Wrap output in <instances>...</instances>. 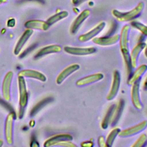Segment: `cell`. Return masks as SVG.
<instances>
[{
    "mask_svg": "<svg viewBox=\"0 0 147 147\" xmlns=\"http://www.w3.org/2000/svg\"><path fill=\"white\" fill-rule=\"evenodd\" d=\"M130 26L128 25H125L122 27L119 34L118 41L119 42L121 52L125 62L129 74L131 72V67L130 65V52L129 47V36L130 33Z\"/></svg>",
    "mask_w": 147,
    "mask_h": 147,
    "instance_id": "6da1fadb",
    "label": "cell"
},
{
    "mask_svg": "<svg viewBox=\"0 0 147 147\" xmlns=\"http://www.w3.org/2000/svg\"><path fill=\"white\" fill-rule=\"evenodd\" d=\"M144 8V3L142 2H139L136 7L127 12H121L117 10L112 11L113 16L119 22H127L134 20L138 17Z\"/></svg>",
    "mask_w": 147,
    "mask_h": 147,
    "instance_id": "7a4b0ae2",
    "label": "cell"
},
{
    "mask_svg": "<svg viewBox=\"0 0 147 147\" xmlns=\"http://www.w3.org/2000/svg\"><path fill=\"white\" fill-rule=\"evenodd\" d=\"M146 127L147 120H144L133 126L130 127L123 130H121L118 134V136L120 137H131L141 133V131L144 130Z\"/></svg>",
    "mask_w": 147,
    "mask_h": 147,
    "instance_id": "3957f363",
    "label": "cell"
},
{
    "mask_svg": "<svg viewBox=\"0 0 147 147\" xmlns=\"http://www.w3.org/2000/svg\"><path fill=\"white\" fill-rule=\"evenodd\" d=\"M106 23L104 21L99 22L94 28L88 32L81 34L78 37V40L81 42H87L97 36L105 27Z\"/></svg>",
    "mask_w": 147,
    "mask_h": 147,
    "instance_id": "277c9868",
    "label": "cell"
},
{
    "mask_svg": "<svg viewBox=\"0 0 147 147\" xmlns=\"http://www.w3.org/2000/svg\"><path fill=\"white\" fill-rule=\"evenodd\" d=\"M141 79L136 81L132 84L131 91V99L133 106L138 110L143 108V105L141 100L140 95V85Z\"/></svg>",
    "mask_w": 147,
    "mask_h": 147,
    "instance_id": "5b68a950",
    "label": "cell"
},
{
    "mask_svg": "<svg viewBox=\"0 0 147 147\" xmlns=\"http://www.w3.org/2000/svg\"><path fill=\"white\" fill-rule=\"evenodd\" d=\"M64 51L66 53L76 56H85L93 54L97 51L95 47H86V48H79L66 46L64 47Z\"/></svg>",
    "mask_w": 147,
    "mask_h": 147,
    "instance_id": "8992f818",
    "label": "cell"
},
{
    "mask_svg": "<svg viewBox=\"0 0 147 147\" xmlns=\"http://www.w3.org/2000/svg\"><path fill=\"white\" fill-rule=\"evenodd\" d=\"M121 83V76L118 71L115 70L113 73V78L110 90L108 95H107L106 99L108 100H111L117 96Z\"/></svg>",
    "mask_w": 147,
    "mask_h": 147,
    "instance_id": "52a82bcc",
    "label": "cell"
},
{
    "mask_svg": "<svg viewBox=\"0 0 147 147\" xmlns=\"http://www.w3.org/2000/svg\"><path fill=\"white\" fill-rule=\"evenodd\" d=\"M91 11L88 9H85L80 12L71 25L69 30L71 34H75L78 32L82 23L89 17Z\"/></svg>",
    "mask_w": 147,
    "mask_h": 147,
    "instance_id": "ba28073f",
    "label": "cell"
},
{
    "mask_svg": "<svg viewBox=\"0 0 147 147\" xmlns=\"http://www.w3.org/2000/svg\"><path fill=\"white\" fill-rule=\"evenodd\" d=\"M104 75L102 73H96L83 77L76 82V85L78 87L87 86L102 80Z\"/></svg>",
    "mask_w": 147,
    "mask_h": 147,
    "instance_id": "9c48e42d",
    "label": "cell"
},
{
    "mask_svg": "<svg viewBox=\"0 0 147 147\" xmlns=\"http://www.w3.org/2000/svg\"><path fill=\"white\" fill-rule=\"evenodd\" d=\"M145 42H141L137 44L131 50V53H130V61L132 69H135L137 68L138 59L140 54L141 53L142 51L145 48Z\"/></svg>",
    "mask_w": 147,
    "mask_h": 147,
    "instance_id": "30bf717a",
    "label": "cell"
},
{
    "mask_svg": "<svg viewBox=\"0 0 147 147\" xmlns=\"http://www.w3.org/2000/svg\"><path fill=\"white\" fill-rule=\"evenodd\" d=\"M119 34H115L111 36L105 37H95L92 39V42L100 46H109L116 44L119 41Z\"/></svg>",
    "mask_w": 147,
    "mask_h": 147,
    "instance_id": "8fae6325",
    "label": "cell"
},
{
    "mask_svg": "<svg viewBox=\"0 0 147 147\" xmlns=\"http://www.w3.org/2000/svg\"><path fill=\"white\" fill-rule=\"evenodd\" d=\"M80 65L78 64H73L66 67L57 76L56 80V83L57 84H61L67 78H68L72 73L78 71Z\"/></svg>",
    "mask_w": 147,
    "mask_h": 147,
    "instance_id": "7c38bea8",
    "label": "cell"
},
{
    "mask_svg": "<svg viewBox=\"0 0 147 147\" xmlns=\"http://www.w3.org/2000/svg\"><path fill=\"white\" fill-rule=\"evenodd\" d=\"M147 71V65L142 64L138 67L136 70L131 74L127 80V84L129 85H132L136 81L141 79L142 75Z\"/></svg>",
    "mask_w": 147,
    "mask_h": 147,
    "instance_id": "4fadbf2b",
    "label": "cell"
},
{
    "mask_svg": "<svg viewBox=\"0 0 147 147\" xmlns=\"http://www.w3.org/2000/svg\"><path fill=\"white\" fill-rule=\"evenodd\" d=\"M19 82V88H20V105L21 108L24 109L28 103V94L26 92V88L24 79L22 76H20L18 79Z\"/></svg>",
    "mask_w": 147,
    "mask_h": 147,
    "instance_id": "5bb4252c",
    "label": "cell"
},
{
    "mask_svg": "<svg viewBox=\"0 0 147 147\" xmlns=\"http://www.w3.org/2000/svg\"><path fill=\"white\" fill-rule=\"evenodd\" d=\"M73 137L69 134H61L55 136L48 139L44 144L45 146H56L59 142L63 141H72Z\"/></svg>",
    "mask_w": 147,
    "mask_h": 147,
    "instance_id": "9a60e30c",
    "label": "cell"
},
{
    "mask_svg": "<svg viewBox=\"0 0 147 147\" xmlns=\"http://www.w3.org/2000/svg\"><path fill=\"white\" fill-rule=\"evenodd\" d=\"M124 105H125V102L123 99L119 100L117 105V106L115 105V107L113 111V115L110 123L111 126H115L116 123L118 122V120L119 119L123 111Z\"/></svg>",
    "mask_w": 147,
    "mask_h": 147,
    "instance_id": "2e32d148",
    "label": "cell"
},
{
    "mask_svg": "<svg viewBox=\"0 0 147 147\" xmlns=\"http://www.w3.org/2000/svg\"><path fill=\"white\" fill-rule=\"evenodd\" d=\"M14 113H10L7 117L5 125V136L9 144L12 143V132H13V121L14 118Z\"/></svg>",
    "mask_w": 147,
    "mask_h": 147,
    "instance_id": "e0dca14e",
    "label": "cell"
},
{
    "mask_svg": "<svg viewBox=\"0 0 147 147\" xmlns=\"http://www.w3.org/2000/svg\"><path fill=\"white\" fill-rule=\"evenodd\" d=\"M49 26L50 25L47 22L40 20H30L27 21L25 24V26L26 28L37 29L43 30H47Z\"/></svg>",
    "mask_w": 147,
    "mask_h": 147,
    "instance_id": "ac0fdd59",
    "label": "cell"
},
{
    "mask_svg": "<svg viewBox=\"0 0 147 147\" xmlns=\"http://www.w3.org/2000/svg\"><path fill=\"white\" fill-rule=\"evenodd\" d=\"M12 76L13 73L11 72H9L7 74L3 80L2 86V92L3 97L6 100H9L10 99V86Z\"/></svg>",
    "mask_w": 147,
    "mask_h": 147,
    "instance_id": "d6986e66",
    "label": "cell"
},
{
    "mask_svg": "<svg viewBox=\"0 0 147 147\" xmlns=\"http://www.w3.org/2000/svg\"><path fill=\"white\" fill-rule=\"evenodd\" d=\"M61 51V47L58 45H51L45 47L39 51V52L36 54L35 57H40L43 56L45 55L59 52Z\"/></svg>",
    "mask_w": 147,
    "mask_h": 147,
    "instance_id": "ffe728a7",
    "label": "cell"
},
{
    "mask_svg": "<svg viewBox=\"0 0 147 147\" xmlns=\"http://www.w3.org/2000/svg\"><path fill=\"white\" fill-rule=\"evenodd\" d=\"M18 75L20 76H26V77H29V78H33L34 79H38L40 80H41L42 82H44L46 80V77L41 72L33 71V70H23L21 71Z\"/></svg>",
    "mask_w": 147,
    "mask_h": 147,
    "instance_id": "44dd1931",
    "label": "cell"
},
{
    "mask_svg": "<svg viewBox=\"0 0 147 147\" xmlns=\"http://www.w3.org/2000/svg\"><path fill=\"white\" fill-rule=\"evenodd\" d=\"M32 33H33V31L31 29H28L21 36V38H20V40L18 41V42L16 45V48L14 49V53L16 55H17L20 52V51L22 49V47L26 43V41L29 39V38L32 35Z\"/></svg>",
    "mask_w": 147,
    "mask_h": 147,
    "instance_id": "7402d4cb",
    "label": "cell"
},
{
    "mask_svg": "<svg viewBox=\"0 0 147 147\" xmlns=\"http://www.w3.org/2000/svg\"><path fill=\"white\" fill-rule=\"evenodd\" d=\"M115 107V105H112L108 109V110H107L106 113L105 114V115L104 118H103V120L101 122L102 129H106L108 127L110 123L111 119Z\"/></svg>",
    "mask_w": 147,
    "mask_h": 147,
    "instance_id": "603a6c76",
    "label": "cell"
},
{
    "mask_svg": "<svg viewBox=\"0 0 147 147\" xmlns=\"http://www.w3.org/2000/svg\"><path fill=\"white\" fill-rule=\"evenodd\" d=\"M68 12L67 11H60L59 13H57L56 14H55V15L51 16V17H49L47 21V22L49 25H51L57 22H58L60 20H61L66 17H68Z\"/></svg>",
    "mask_w": 147,
    "mask_h": 147,
    "instance_id": "cb8c5ba5",
    "label": "cell"
},
{
    "mask_svg": "<svg viewBox=\"0 0 147 147\" xmlns=\"http://www.w3.org/2000/svg\"><path fill=\"white\" fill-rule=\"evenodd\" d=\"M120 131L121 130L119 128L115 127L110 132V133L107 137V138L106 139V143L107 146L110 147L112 146L116 137L118 135Z\"/></svg>",
    "mask_w": 147,
    "mask_h": 147,
    "instance_id": "d4e9b609",
    "label": "cell"
},
{
    "mask_svg": "<svg viewBox=\"0 0 147 147\" xmlns=\"http://www.w3.org/2000/svg\"><path fill=\"white\" fill-rule=\"evenodd\" d=\"M52 98H47L41 101H40L37 105H36L33 109L31 111V115H34V114H35L38 110H40L43 106H44L45 105H47L48 103L50 102L52 100Z\"/></svg>",
    "mask_w": 147,
    "mask_h": 147,
    "instance_id": "484cf974",
    "label": "cell"
},
{
    "mask_svg": "<svg viewBox=\"0 0 147 147\" xmlns=\"http://www.w3.org/2000/svg\"><path fill=\"white\" fill-rule=\"evenodd\" d=\"M131 25L134 28L138 29L142 34L147 37V26L138 21H132Z\"/></svg>",
    "mask_w": 147,
    "mask_h": 147,
    "instance_id": "4316f807",
    "label": "cell"
},
{
    "mask_svg": "<svg viewBox=\"0 0 147 147\" xmlns=\"http://www.w3.org/2000/svg\"><path fill=\"white\" fill-rule=\"evenodd\" d=\"M147 142V136L145 134H142L140 137L131 145L132 147H142L144 146Z\"/></svg>",
    "mask_w": 147,
    "mask_h": 147,
    "instance_id": "83f0119b",
    "label": "cell"
},
{
    "mask_svg": "<svg viewBox=\"0 0 147 147\" xmlns=\"http://www.w3.org/2000/svg\"><path fill=\"white\" fill-rule=\"evenodd\" d=\"M98 145L100 147H107L106 143V140L105 138V137L103 136H100L98 137Z\"/></svg>",
    "mask_w": 147,
    "mask_h": 147,
    "instance_id": "f1b7e54d",
    "label": "cell"
},
{
    "mask_svg": "<svg viewBox=\"0 0 147 147\" xmlns=\"http://www.w3.org/2000/svg\"><path fill=\"white\" fill-rule=\"evenodd\" d=\"M93 145V143L91 141H85V142H83L81 144V146H92Z\"/></svg>",
    "mask_w": 147,
    "mask_h": 147,
    "instance_id": "f546056e",
    "label": "cell"
},
{
    "mask_svg": "<svg viewBox=\"0 0 147 147\" xmlns=\"http://www.w3.org/2000/svg\"><path fill=\"white\" fill-rule=\"evenodd\" d=\"M11 24H12V26H14V24H15V21L14 19H11V20H9L8 21V24H7V26H10L11 27Z\"/></svg>",
    "mask_w": 147,
    "mask_h": 147,
    "instance_id": "4dcf8cb0",
    "label": "cell"
},
{
    "mask_svg": "<svg viewBox=\"0 0 147 147\" xmlns=\"http://www.w3.org/2000/svg\"><path fill=\"white\" fill-rule=\"evenodd\" d=\"M144 89H147V76L144 81Z\"/></svg>",
    "mask_w": 147,
    "mask_h": 147,
    "instance_id": "1f68e13d",
    "label": "cell"
},
{
    "mask_svg": "<svg viewBox=\"0 0 147 147\" xmlns=\"http://www.w3.org/2000/svg\"><path fill=\"white\" fill-rule=\"evenodd\" d=\"M145 51H144V54H145V56L147 57V44H146V46L145 47Z\"/></svg>",
    "mask_w": 147,
    "mask_h": 147,
    "instance_id": "d6a6232c",
    "label": "cell"
},
{
    "mask_svg": "<svg viewBox=\"0 0 147 147\" xmlns=\"http://www.w3.org/2000/svg\"><path fill=\"white\" fill-rule=\"evenodd\" d=\"M72 1V2L73 4L74 5H76V4H78V2H79V0H71Z\"/></svg>",
    "mask_w": 147,
    "mask_h": 147,
    "instance_id": "836d02e7",
    "label": "cell"
}]
</instances>
